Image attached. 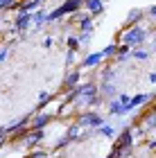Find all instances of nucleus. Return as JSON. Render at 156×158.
Instances as JSON below:
<instances>
[{
    "label": "nucleus",
    "instance_id": "nucleus-23",
    "mask_svg": "<svg viewBox=\"0 0 156 158\" xmlns=\"http://www.w3.org/2000/svg\"><path fill=\"white\" fill-rule=\"evenodd\" d=\"M118 45L120 43L118 41H113V43H109V45H106L104 50H102V54H104V59H113V56L118 54Z\"/></svg>",
    "mask_w": 156,
    "mask_h": 158
},
{
    "label": "nucleus",
    "instance_id": "nucleus-33",
    "mask_svg": "<svg viewBox=\"0 0 156 158\" xmlns=\"http://www.w3.org/2000/svg\"><path fill=\"white\" fill-rule=\"evenodd\" d=\"M43 48H45V50H50V48H52V39H50V36L43 39Z\"/></svg>",
    "mask_w": 156,
    "mask_h": 158
},
{
    "label": "nucleus",
    "instance_id": "nucleus-32",
    "mask_svg": "<svg viewBox=\"0 0 156 158\" xmlns=\"http://www.w3.org/2000/svg\"><path fill=\"white\" fill-rule=\"evenodd\" d=\"M7 142H9V135H7V133H0V147H5Z\"/></svg>",
    "mask_w": 156,
    "mask_h": 158
},
{
    "label": "nucleus",
    "instance_id": "nucleus-16",
    "mask_svg": "<svg viewBox=\"0 0 156 158\" xmlns=\"http://www.w3.org/2000/svg\"><path fill=\"white\" fill-rule=\"evenodd\" d=\"M106 106H109V115H127V106L124 104H120V99L118 97H113V99H109L106 102Z\"/></svg>",
    "mask_w": 156,
    "mask_h": 158
},
{
    "label": "nucleus",
    "instance_id": "nucleus-12",
    "mask_svg": "<svg viewBox=\"0 0 156 158\" xmlns=\"http://www.w3.org/2000/svg\"><path fill=\"white\" fill-rule=\"evenodd\" d=\"M84 11H88L93 18L104 14V0H84Z\"/></svg>",
    "mask_w": 156,
    "mask_h": 158
},
{
    "label": "nucleus",
    "instance_id": "nucleus-28",
    "mask_svg": "<svg viewBox=\"0 0 156 158\" xmlns=\"http://www.w3.org/2000/svg\"><path fill=\"white\" fill-rule=\"evenodd\" d=\"M66 48H68V50H82L79 41H77V36H68V39H66Z\"/></svg>",
    "mask_w": 156,
    "mask_h": 158
},
{
    "label": "nucleus",
    "instance_id": "nucleus-14",
    "mask_svg": "<svg viewBox=\"0 0 156 158\" xmlns=\"http://www.w3.org/2000/svg\"><path fill=\"white\" fill-rule=\"evenodd\" d=\"M45 23H48V11L45 9H41V7H36V9H34V30L32 32H41L45 27Z\"/></svg>",
    "mask_w": 156,
    "mask_h": 158
},
{
    "label": "nucleus",
    "instance_id": "nucleus-22",
    "mask_svg": "<svg viewBox=\"0 0 156 158\" xmlns=\"http://www.w3.org/2000/svg\"><path fill=\"white\" fill-rule=\"evenodd\" d=\"M18 5H20V0H0V14L18 9Z\"/></svg>",
    "mask_w": 156,
    "mask_h": 158
},
{
    "label": "nucleus",
    "instance_id": "nucleus-13",
    "mask_svg": "<svg viewBox=\"0 0 156 158\" xmlns=\"http://www.w3.org/2000/svg\"><path fill=\"white\" fill-rule=\"evenodd\" d=\"M100 97L104 102H109V99L118 97V84L116 81H106V84H100Z\"/></svg>",
    "mask_w": 156,
    "mask_h": 158
},
{
    "label": "nucleus",
    "instance_id": "nucleus-31",
    "mask_svg": "<svg viewBox=\"0 0 156 158\" xmlns=\"http://www.w3.org/2000/svg\"><path fill=\"white\" fill-rule=\"evenodd\" d=\"M106 158H120V149H118L116 145H113V149L109 152V156H106Z\"/></svg>",
    "mask_w": 156,
    "mask_h": 158
},
{
    "label": "nucleus",
    "instance_id": "nucleus-29",
    "mask_svg": "<svg viewBox=\"0 0 156 158\" xmlns=\"http://www.w3.org/2000/svg\"><path fill=\"white\" fill-rule=\"evenodd\" d=\"M145 18H150V20H152V23L156 25V5H152V7H150V9H147V11H145Z\"/></svg>",
    "mask_w": 156,
    "mask_h": 158
},
{
    "label": "nucleus",
    "instance_id": "nucleus-3",
    "mask_svg": "<svg viewBox=\"0 0 156 158\" xmlns=\"http://www.w3.org/2000/svg\"><path fill=\"white\" fill-rule=\"evenodd\" d=\"M82 73L84 70L77 66V68H70L66 75H63V84H61V88H59V93H68V90H73L75 86H79L82 84Z\"/></svg>",
    "mask_w": 156,
    "mask_h": 158
},
{
    "label": "nucleus",
    "instance_id": "nucleus-38",
    "mask_svg": "<svg viewBox=\"0 0 156 158\" xmlns=\"http://www.w3.org/2000/svg\"><path fill=\"white\" fill-rule=\"evenodd\" d=\"M39 2H41V5H43V2H45V0H39Z\"/></svg>",
    "mask_w": 156,
    "mask_h": 158
},
{
    "label": "nucleus",
    "instance_id": "nucleus-24",
    "mask_svg": "<svg viewBox=\"0 0 156 158\" xmlns=\"http://www.w3.org/2000/svg\"><path fill=\"white\" fill-rule=\"evenodd\" d=\"M70 145H73V140H70L68 135L63 133L61 138H59V140L54 142V147H52V149H54V152H61V149H66V147H70Z\"/></svg>",
    "mask_w": 156,
    "mask_h": 158
},
{
    "label": "nucleus",
    "instance_id": "nucleus-30",
    "mask_svg": "<svg viewBox=\"0 0 156 158\" xmlns=\"http://www.w3.org/2000/svg\"><path fill=\"white\" fill-rule=\"evenodd\" d=\"M9 50H11V45H2L0 48V61H5L7 56H9Z\"/></svg>",
    "mask_w": 156,
    "mask_h": 158
},
{
    "label": "nucleus",
    "instance_id": "nucleus-17",
    "mask_svg": "<svg viewBox=\"0 0 156 158\" xmlns=\"http://www.w3.org/2000/svg\"><path fill=\"white\" fill-rule=\"evenodd\" d=\"M116 77H118V68H116V66H102V73H100V84L116 81Z\"/></svg>",
    "mask_w": 156,
    "mask_h": 158
},
{
    "label": "nucleus",
    "instance_id": "nucleus-5",
    "mask_svg": "<svg viewBox=\"0 0 156 158\" xmlns=\"http://www.w3.org/2000/svg\"><path fill=\"white\" fill-rule=\"evenodd\" d=\"M91 133H93V129H84L77 120H73V122L68 124V129H66V135H68L73 142H84Z\"/></svg>",
    "mask_w": 156,
    "mask_h": 158
},
{
    "label": "nucleus",
    "instance_id": "nucleus-35",
    "mask_svg": "<svg viewBox=\"0 0 156 158\" xmlns=\"http://www.w3.org/2000/svg\"><path fill=\"white\" fill-rule=\"evenodd\" d=\"M150 81H152V84H156V73H150Z\"/></svg>",
    "mask_w": 156,
    "mask_h": 158
},
{
    "label": "nucleus",
    "instance_id": "nucleus-18",
    "mask_svg": "<svg viewBox=\"0 0 156 158\" xmlns=\"http://www.w3.org/2000/svg\"><path fill=\"white\" fill-rule=\"evenodd\" d=\"M52 99H57V93H48V90H41V93H39V106H36V111H43L45 106L52 102Z\"/></svg>",
    "mask_w": 156,
    "mask_h": 158
},
{
    "label": "nucleus",
    "instance_id": "nucleus-9",
    "mask_svg": "<svg viewBox=\"0 0 156 158\" xmlns=\"http://www.w3.org/2000/svg\"><path fill=\"white\" fill-rule=\"evenodd\" d=\"M133 138H136V135H133V129L127 124V127L120 129V135H118V138H113V145H116L118 149H122V147H131V145H133Z\"/></svg>",
    "mask_w": 156,
    "mask_h": 158
},
{
    "label": "nucleus",
    "instance_id": "nucleus-27",
    "mask_svg": "<svg viewBox=\"0 0 156 158\" xmlns=\"http://www.w3.org/2000/svg\"><path fill=\"white\" fill-rule=\"evenodd\" d=\"M77 52H79V50H68V52H66V66H68V68H73V66H75V61H77Z\"/></svg>",
    "mask_w": 156,
    "mask_h": 158
},
{
    "label": "nucleus",
    "instance_id": "nucleus-34",
    "mask_svg": "<svg viewBox=\"0 0 156 158\" xmlns=\"http://www.w3.org/2000/svg\"><path fill=\"white\" fill-rule=\"evenodd\" d=\"M147 147H150V149H156V140H147Z\"/></svg>",
    "mask_w": 156,
    "mask_h": 158
},
{
    "label": "nucleus",
    "instance_id": "nucleus-20",
    "mask_svg": "<svg viewBox=\"0 0 156 158\" xmlns=\"http://www.w3.org/2000/svg\"><path fill=\"white\" fill-rule=\"evenodd\" d=\"M95 131L100 133V135H104V138H111V140L116 138V129H113V127L109 124V122H104V124H102V127H97Z\"/></svg>",
    "mask_w": 156,
    "mask_h": 158
},
{
    "label": "nucleus",
    "instance_id": "nucleus-25",
    "mask_svg": "<svg viewBox=\"0 0 156 158\" xmlns=\"http://www.w3.org/2000/svg\"><path fill=\"white\" fill-rule=\"evenodd\" d=\"M129 56H133L136 61H145V59H150V52H147V50H143V48H133Z\"/></svg>",
    "mask_w": 156,
    "mask_h": 158
},
{
    "label": "nucleus",
    "instance_id": "nucleus-21",
    "mask_svg": "<svg viewBox=\"0 0 156 158\" xmlns=\"http://www.w3.org/2000/svg\"><path fill=\"white\" fill-rule=\"evenodd\" d=\"M77 41H79V45L84 50H88L91 41H93V32H79V34H77Z\"/></svg>",
    "mask_w": 156,
    "mask_h": 158
},
{
    "label": "nucleus",
    "instance_id": "nucleus-7",
    "mask_svg": "<svg viewBox=\"0 0 156 158\" xmlns=\"http://www.w3.org/2000/svg\"><path fill=\"white\" fill-rule=\"evenodd\" d=\"M102 63H104V54H102V50H100V52H88L86 56H82L79 68L82 70H95L97 66H102Z\"/></svg>",
    "mask_w": 156,
    "mask_h": 158
},
{
    "label": "nucleus",
    "instance_id": "nucleus-1",
    "mask_svg": "<svg viewBox=\"0 0 156 158\" xmlns=\"http://www.w3.org/2000/svg\"><path fill=\"white\" fill-rule=\"evenodd\" d=\"M147 39H150V27H143L140 23L138 25H131V27H122V30L116 34V41L129 45L131 50L133 48H143Z\"/></svg>",
    "mask_w": 156,
    "mask_h": 158
},
{
    "label": "nucleus",
    "instance_id": "nucleus-19",
    "mask_svg": "<svg viewBox=\"0 0 156 158\" xmlns=\"http://www.w3.org/2000/svg\"><path fill=\"white\" fill-rule=\"evenodd\" d=\"M93 20H95V18L86 11V14H84V18L79 20V30H82V32H95V23H93Z\"/></svg>",
    "mask_w": 156,
    "mask_h": 158
},
{
    "label": "nucleus",
    "instance_id": "nucleus-40",
    "mask_svg": "<svg viewBox=\"0 0 156 158\" xmlns=\"http://www.w3.org/2000/svg\"><path fill=\"white\" fill-rule=\"evenodd\" d=\"M154 131H156V129H154Z\"/></svg>",
    "mask_w": 156,
    "mask_h": 158
},
{
    "label": "nucleus",
    "instance_id": "nucleus-10",
    "mask_svg": "<svg viewBox=\"0 0 156 158\" xmlns=\"http://www.w3.org/2000/svg\"><path fill=\"white\" fill-rule=\"evenodd\" d=\"M150 99H154L152 93H138V95H131L129 104H127V113H133L136 109H140V106H145Z\"/></svg>",
    "mask_w": 156,
    "mask_h": 158
},
{
    "label": "nucleus",
    "instance_id": "nucleus-39",
    "mask_svg": "<svg viewBox=\"0 0 156 158\" xmlns=\"http://www.w3.org/2000/svg\"><path fill=\"white\" fill-rule=\"evenodd\" d=\"M154 43H156V36H154Z\"/></svg>",
    "mask_w": 156,
    "mask_h": 158
},
{
    "label": "nucleus",
    "instance_id": "nucleus-37",
    "mask_svg": "<svg viewBox=\"0 0 156 158\" xmlns=\"http://www.w3.org/2000/svg\"><path fill=\"white\" fill-rule=\"evenodd\" d=\"M150 109H152V111H156V104H152V106H150Z\"/></svg>",
    "mask_w": 156,
    "mask_h": 158
},
{
    "label": "nucleus",
    "instance_id": "nucleus-8",
    "mask_svg": "<svg viewBox=\"0 0 156 158\" xmlns=\"http://www.w3.org/2000/svg\"><path fill=\"white\" fill-rule=\"evenodd\" d=\"M34 23V11H18L16 16H14V27H16V32H25L30 30V25Z\"/></svg>",
    "mask_w": 156,
    "mask_h": 158
},
{
    "label": "nucleus",
    "instance_id": "nucleus-15",
    "mask_svg": "<svg viewBox=\"0 0 156 158\" xmlns=\"http://www.w3.org/2000/svg\"><path fill=\"white\" fill-rule=\"evenodd\" d=\"M59 7L63 9V14H66V16H70V14H75V11L84 9V0H63Z\"/></svg>",
    "mask_w": 156,
    "mask_h": 158
},
{
    "label": "nucleus",
    "instance_id": "nucleus-36",
    "mask_svg": "<svg viewBox=\"0 0 156 158\" xmlns=\"http://www.w3.org/2000/svg\"><path fill=\"white\" fill-rule=\"evenodd\" d=\"M50 158H63V156H61L59 152H57V154H54V156H50Z\"/></svg>",
    "mask_w": 156,
    "mask_h": 158
},
{
    "label": "nucleus",
    "instance_id": "nucleus-6",
    "mask_svg": "<svg viewBox=\"0 0 156 158\" xmlns=\"http://www.w3.org/2000/svg\"><path fill=\"white\" fill-rule=\"evenodd\" d=\"M54 113H48V111H36L32 113V120H30V129H48L54 122Z\"/></svg>",
    "mask_w": 156,
    "mask_h": 158
},
{
    "label": "nucleus",
    "instance_id": "nucleus-2",
    "mask_svg": "<svg viewBox=\"0 0 156 158\" xmlns=\"http://www.w3.org/2000/svg\"><path fill=\"white\" fill-rule=\"evenodd\" d=\"M75 120L79 122V124L84 129H97V127H102L104 122H109L102 113H97L95 109H84V111H77V115Z\"/></svg>",
    "mask_w": 156,
    "mask_h": 158
},
{
    "label": "nucleus",
    "instance_id": "nucleus-4",
    "mask_svg": "<svg viewBox=\"0 0 156 158\" xmlns=\"http://www.w3.org/2000/svg\"><path fill=\"white\" fill-rule=\"evenodd\" d=\"M43 140H45V129H30L27 135L20 140V145L25 149H36V147L43 145Z\"/></svg>",
    "mask_w": 156,
    "mask_h": 158
},
{
    "label": "nucleus",
    "instance_id": "nucleus-11",
    "mask_svg": "<svg viewBox=\"0 0 156 158\" xmlns=\"http://www.w3.org/2000/svg\"><path fill=\"white\" fill-rule=\"evenodd\" d=\"M145 20V9H140V7H133V9H129V14H127L124 18V25L122 27H131V25H138Z\"/></svg>",
    "mask_w": 156,
    "mask_h": 158
},
{
    "label": "nucleus",
    "instance_id": "nucleus-26",
    "mask_svg": "<svg viewBox=\"0 0 156 158\" xmlns=\"http://www.w3.org/2000/svg\"><path fill=\"white\" fill-rule=\"evenodd\" d=\"M27 158H50V152L36 147V149H30V156H27Z\"/></svg>",
    "mask_w": 156,
    "mask_h": 158
}]
</instances>
